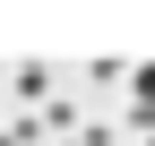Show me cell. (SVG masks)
<instances>
[{"label": "cell", "instance_id": "3957f363", "mask_svg": "<svg viewBox=\"0 0 155 146\" xmlns=\"http://www.w3.org/2000/svg\"><path fill=\"white\" fill-rule=\"evenodd\" d=\"M121 86H129V103H155V60H147V69H129Z\"/></svg>", "mask_w": 155, "mask_h": 146}, {"label": "cell", "instance_id": "5b68a950", "mask_svg": "<svg viewBox=\"0 0 155 146\" xmlns=\"http://www.w3.org/2000/svg\"><path fill=\"white\" fill-rule=\"evenodd\" d=\"M147 146H155V138H147Z\"/></svg>", "mask_w": 155, "mask_h": 146}, {"label": "cell", "instance_id": "277c9868", "mask_svg": "<svg viewBox=\"0 0 155 146\" xmlns=\"http://www.w3.org/2000/svg\"><path fill=\"white\" fill-rule=\"evenodd\" d=\"M112 138H121L112 120H86V129H78V138H61V146H112Z\"/></svg>", "mask_w": 155, "mask_h": 146}, {"label": "cell", "instance_id": "7a4b0ae2", "mask_svg": "<svg viewBox=\"0 0 155 146\" xmlns=\"http://www.w3.org/2000/svg\"><path fill=\"white\" fill-rule=\"evenodd\" d=\"M35 120H43V138H78L86 129V103H43Z\"/></svg>", "mask_w": 155, "mask_h": 146}, {"label": "cell", "instance_id": "6da1fadb", "mask_svg": "<svg viewBox=\"0 0 155 146\" xmlns=\"http://www.w3.org/2000/svg\"><path fill=\"white\" fill-rule=\"evenodd\" d=\"M9 95H17V112H26V103H52V69L43 60H17L9 69Z\"/></svg>", "mask_w": 155, "mask_h": 146}]
</instances>
